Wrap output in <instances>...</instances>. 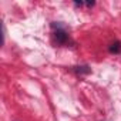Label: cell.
<instances>
[{
    "instance_id": "cell-1",
    "label": "cell",
    "mask_w": 121,
    "mask_h": 121,
    "mask_svg": "<svg viewBox=\"0 0 121 121\" xmlns=\"http://www.w3.org/2000/svg\"><path fill=\"white\" fill-rule=\"evenodd\" d=\"M53 37L58 44H66L69 41V34L66 33V30H56L53 33Z\"/></svg>"
},
{
    "instance_id": "cell-2",
    "label": "cell",
    "mask_w": 121,
    "mask_h": 121,
    "mask_svg": "<svg viewBox=\"0 0 121 121\" xmlns=\"http://www.w3.org/2000/svg\"><path fill=\"white\" fill-rule=\"evenodd\" d=\"M74 74H77V76H86V74H90L91 73V69L88 67V66H74V67H71L70 69Z\"/></svg>"
},
{
    "instance_id": "cell-3",
    "label": "cell",
    "mask_w": 121,
    "mask_h": 121,
    "mask_svg": "<svg viewBox=\"0 0 121 121\" xmlns=\"http://www.w3.org/2000/svg\"><path fill=\"white\" fill-rule=\"evenodd\" d=\"M108 51L112 53V54H118L121 51V41H114L110 47H108Z\"/></svg>"
},
{
    "instance_id": "cell-4",
    "label": "cell",
    "mask_w": 121,
    "mask_h": 121,
    "mask_svg": "<svg viewBox=\"0 0 121 121\" xmlns=\"http://www.w3.org/2000/svg\"><path fill=\"white\" fill-rule=\"evenodd\" d=\"M74 4H76V6H83V4H86V3H84V2H78V0H76Z\"/></svg>"
},
{
    "instance_id": "cell-5",
    "label": "cell",
    "mask_w": 121,
    "mask_h": 121,
    "mask_svg": "<svg viewBox=\"0 0 121 121\" xmlns=\"http://www.w3.org/2000/svg\"><path fill=\"white\" fill-rule=\"evenodd\" d=\"M94 4H95V2H86V6H88V7H91Z\"/></svg>"
}]
</instances>
